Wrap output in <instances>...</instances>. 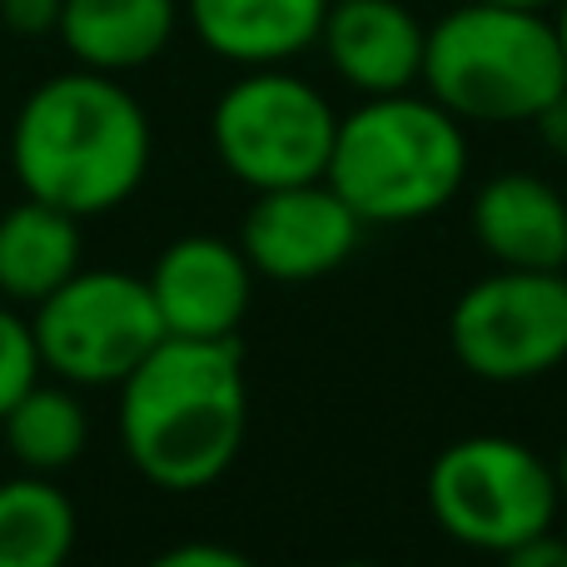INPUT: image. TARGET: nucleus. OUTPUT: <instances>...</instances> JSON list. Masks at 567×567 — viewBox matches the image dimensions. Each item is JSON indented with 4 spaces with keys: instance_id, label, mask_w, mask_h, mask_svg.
Returning a JSON list of instances; mask_svg holds the SVG:
<instances>
[{
    "instance_id": "1",
    "label": "nucleus",
    "mask_w": 567,
    "mask_h": 567,
    "mask_svg": "<svg viewBox=\"0 0 567 567\" xmlns=\"http://www.w3.org/2000/svg\"><path fill=\"white\" fill-rule=\"evenodd\" d=\"M155 135L135 90L100 70H60L40 80L10 125V169L20 195L95 219L125 205L150 175Z\"/></svg>"
},
{
    "instance_id": "2",
    "label": "nucleus",
    "mask_w": 567,
    "mask_h": 567,
    "mask_svg": "<svg viewBox=\"0 0 567 567\" xmlns=\"http://www.w3.org/2000/svg\"><path fill=\"white\" fill-rule=\"evenodd\" d=\"M249 433L239 339H169L120 383V443L140 478L195 493L235 468Z\"/></svg>"
},
{
    "instance_id": "3",
    "label": "nucleus",
    "mask_w": 567,
    "mask_h": 567,
    "mask_svg": "<svg viewBox=\"0 0 567 567\" xmlns=\"http://www.w3.org/2000/svg\"><path fill=\"white\" fill-rule=\"evenodd\" d=\"M329 179L363 225H413L449 205L468 179V135L429 90L369 95L339 115Z\"/></svg>"
},
{
    "instance_id": "4",
    "label": "nucleus",
    "mask_w": 567,
    "mask_h": 567,
    "mask_svg": "<svg viewBox=\"0 0 567 567\" xmlns=\"http://www.w3.org/2000/svg\"><path fill=\"white\" fill-rule=\"evenodd\" d=\"M423 90L478 125L538 120L567 90V55L548 10L468 0L429 25Z\"/></svg>"
},
{
    "instance_id": "5",
    "label": "nucleus",
    "mask_w": 567,
    "mask_h": 567,
    "mask_svg": "<svg viewBox=\"0 0 567 567\" xmlns=\"http://www.w3.org/2000/svg\"><path fill=\"white\" fill-rule=\"evenodd\" d=\"M423 498L453 543L493 558L548 533L563 508L553 463L508 433H473L449 443L433 458Z\"/></svg>"
},
{
    "instance_id": "6",
    "label": "nucleus",
    "mask_w": 567,
    "mask_h": 567,
    "mask_svg": "<svg viewBox=\"0 0 567 567\" xmlns=\"http://www.w3.org/2000/svg\"><path fill=\"white\" fill-rule=\"evenodd\" d=\"M339 115L319 85L284 65L245 70L209 115L215 155L245 189H284L329 175Z\"/></svg>"
},
{
    "instance_id": "7",
    "label": "nucleus",
    "mask_w": 567,
    "mask_h": 567,
    "mask_svg": "<svg viewBox=\"0 0 567 567\" xmlns=\"http://www.w3.org/2000/svg\"><path fill=\"white\" fill-rule=\"evenodd\" d=\"M50 379L75 389H120L165 343L155 293L140 275L80 269L30 309Z\"/></svg>"
},
{
    "instance_id": "8",
    "label": "nucleus",
    "mask_w": 567,
    "mask_h": 567,
    "mask_svg": "<svg viewBox=\"0 0 567 567\" xmlns=\"http://www.w3.org/2000/svg\"><path fill=\"white\" fill-rule=\"evenodd\" d=\"M449 349L483 383H533L567 363V269H493L449 313Z\"/></svg>"
},
{
    "instance_id": "9",
    "label": "nucleus",
    "mask_w": 567,
    "mask_h": 567,
    "mask_svg": "<svg viewBox=\"0 0 567 567\" xmlns=\"http://www.w3.org/2000/svg\"><path fill=\"white\" fill-rule=\"evenodd\" d=\"M359 235L363 219L349 209V199L329 179H309V185L259 189L239 225V249L255 275L275 284H309L343 269V259L359 249Z\"/></svg>"
},
{
    "instance_id": "10",
    "label": "nucleus",
    "mask_w": 567,
    "mask_h": 567,
    "mask_svg": "<svg viewBox=\"0 0 567 567\" xmlns=\"http://www.w3.org/2000/svg\"><path fill=\"white\" fill-rule=\"evenodd\" d=\"M145 284L169 339H235L255 299V265L219 235H185L159 249Z\"/></svg>"
},
{
    "instance_id": "11",
    "label": "nucleus",
    "mask_w": 567,
    "mask_h": 567,
    "mask_svg": "<svg viewBox=\"0 0 567 567\" xmlns=\"http://www.w3.org/2000/svg\"><path fill=\"white\" fill-rule=\"evenodd\" d=\"M319 45L333 75L363 100L423 85L429 25L403 0H329Z\"/></svg>"
},
{
    "instance_id": "12",
    "label": "nucleus",
    "mask_w": 567,
    "mask_h": 567,
    "mask_svg": "<svg viewBox=\"0 0 567 567\" xmlns=\"http://www.w3.org/2000/svg\"><path fill=\"white\" fill-rule=\"evenodd\" d=\"M473 239L498 269H567V199L528 169H503L473 195Z\"/></svg>"
},
{
    "instance_id": "13",
    "label": "nucleus",
    "mask_w": 567,
    "mask_h": 567,
    "mask_svg": "<svg viewBox=\"0 0 567 567\" xmlns=\"http://www.w3.org/2000/svg\"><path fill=\"white\" fill-rule=\"evenodd\" d=\"M329 0H185V20L209 55L239 70L289 65L319 45Z\"/></svg>"
},
{
    "instance_id": "14",
    "label": "nucleus",
    "mask_w": 567,
    "mask_h": 567,
    "mask_svg": "<svg viewBox=\"0 0 567 567\" xmlns=\"http://www.w3.org/2000/svg\"><path fill=\"white\" fill-rule=\"evenodd\" d=\"M185 20V0H65L60 45L75 65L130 75L159 60Z\"/></svg>"
},
{
    "instance_id": "15",
    "label": "nucleus",
    "mask_w": 567,
    "mask_h": 567,
    "mask_svg": "<svg viewBox=\"0 0 567 567\" xmlns=\"http://www.w3.org/2000/svg\"><path fill=\"white\" fill-rule=\"evenodd\" d=\"M85 269V229L70 209L20 199L0 215V299L35 309L70 275Z\"/></svg>"
},
{
    "instance_id": "16",
    "label": "nucleus",
    "mask_w": 567,
    "mask_h": 567,
    "mask_svg": "<svg viewBox=\"0 0 567 567\" xmlns=\"http://www.w3.org/2000/svg\"><path fill=\"white\" fill-rule=\"evenodd\" d=\"M75 533V503L55 478L20 468L0 483V567H65Z\"/></svg>"
},
{
    "instance_id": "17",
    "label": "nucleus",
    "mask_w": 567,
    "mask_h": 567,
    "mask_svg": "<svg viewBox=\"0 0 567 567\" xmlns=\"http://www.w3.org/2000/svg\"><path fill=\"white\" fill-rule=\"evenodd\" d=\"M0 429H6V449L16 453L20 468L55 478V473H65L70 463L85 453L90 413H85V403H80L75 383H60V379L45 383V373H40L6 409Z\"/></svg>"
},
{
    "instance_id": "18",
    "label": "nucleus",
    "mask_w": 567,
    "mask_h": 567,
    "mask_svg": "<svg viewBox=\"0 0 567 567\" xmlns=\"http://www.w3.org/2000/svg\"><path fill=\"white\" fill-rule=\"evenodd\" d=\"M40 373H45V363H40L35 349V329H30V319L16 303L0 299V419Z\"/></svg>"
},
{
    "instance_id": "19",
    "label": "nucleus",
    "mask_w": 567,
    "mask_h": 567,
    "mask_svg": "<svg viewBox=\"0 0 567 567\" xmlns=\"http://www.w3.org/2000/svg\"><path fill=\"white\" fill-rule=\"evenodd\" d=\"M60 10L65 0H0V25L20 40L60 35Z\"/></svg>"
},
{
    "instance_id": "20",
    "label": "nucleus",
    "mask_w": 567,
    "mask_h": 567,
    "mask_svg": "<svg viewBox=\"0 0 567 567\" xmlns=\"http://www.w3.org/2000/svg\"><path fill=\"white\" fill-rule=\"evenodd\" d=\"M145 567H255V558H245L239 548H229V543H175V548L155 553Z\"/></svg>"
},
{
    "instance_id": "21",
    "label": "nucleus",
    "mask_w": 567,
    "mask_h": 567,
    "mask_svg": "<svg viewBox=\"0 0 567 567\" xmlns=\"http://www.w3.org/2000/svg\"><path fill=\"white\" fill-rule=\"evenodd\" d=\"M503 567H567V543L558 533H538V538L518 543L513 553H503Z\"/></svg>"
},
{
    "instance_id": "22",
    "label": "nucleus",
    "mask_w": 567,
    "mask_h": 567,
    "mask_svg": "<svg viewBox=\"0 0 567 567\" xmlns=\"http://www.w3.org/2000/svg\"><path fill=\"white\" fill-rule=\"evenodd\" d=\"M533 125H538L543 145H548L553 155H567V90L553 100L548 110H538V120H533Z\"/></svg>"
},
{
    "instance_id": "23",
    "label": "nucleus",
    "mask_w": 567,
    "mask_h": 567,
    "mask_svg": "<svg viewBox=\"0 0 567 567\" xmlns=\"http://www.w3.org/2000/svg\"><path fill=\"white\" fill-rule=\"evenodd\" d=\"M553 25H558V40H563V55H567V0L553 6Z\"/></svg>"
},
{
    "instance_id": "24",
    "label": "nucleus",
    "mask_w": 567,
    "mask_h": 567,
    "mask_svg": "<svg viewBox=\"0 0 567 567\" xmlns=\"http://www.w3.org/2000/svg\"><path fill=\"white\" fill-rule=\"evenodd\" d=\"M493 6H518V10H553L558 0H493Z\"/></svg>"
},
{
    "instance_id": "25",
    "label": "nucleus",
    "mask_w": 567,
    "mask_h": 567,
    "mask_svg": "<svg viewBox=\"0 0 567 567\" xmlns=\"http://www.w3.org/2000/svg\"><path fill=\"white\" fill-rule=\"evenodd\" d=\"M553 473H558V493H563V503H567V449H563V458L553 463Z\"/></svg>"
},
{
    "instance_id": "26",
    "label": "nucleus",
    "mask_w": 567,
    "mask_h": 567,
    "mask_svg": "<svg viewBox=\"0 0 567 567\" xmlns=\"http://www.w3.org/2000/svg\"><path fill=\"white\" fill-rule=\"evenodd\" d=\"M339 567H379V563H339Z\"/></svg>"
}]
</instances>
